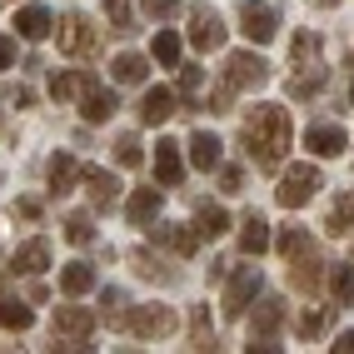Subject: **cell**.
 I'll return each instance as SVG.
<instances>
[{"instance_id": "obj_1", "label": "cell", "mask_w": 354, "mask_h": 354, "mask_svg": "<svg viewBox=\"0 0 354 354\" xmlns=\"http://www.w3.org/2000/svg\"><path fill=\"white\" fill-rule=\"evenodd\" d=\"M245 150L259 170H279V160L290 150V115L285 105H254L245 120Z\"/></svg>"}, {"instance_id": "obj_2", "label": "cell", "mask_w": 354, "mask_h": 354, "mask_svg": "<svg viewBox=\"0 0 354 354\" xmlns=\"http://www.w3.org/2000/svg\"><path fill=\"white\" fill-rule=\"evenodd\" d=\"M55 45H60V55H70V60H90V55H100V35L90 30V20H85L80 10L60 15V26H55Z\"/></svg>"}, {"instance_id": "obj_3", "label": "cell", "mask_w": 354, "mask_h": 354, "mask_svg": "<svg viewBox=\"0 0 354 354\" xmlns=\"http://www.w3.org/2000/svg\"><path fill=\"white\" fill-rule=\"evenodd\" d=\"M319 170L315 165H295V170H285V180H279V190H274V200L285 205V209H304L315 195H319Z\"/></svg>"}, {"instance_id": "obj_4", "label": "cell", "mask_w": 354, "mask_h": 354, "mask_svg": "<svg viewBox=\"0 0 354 354\" xmlns=\"http://www.w3.org/2000/svg\"><path fill=\"white\" fill-rule=\"evenodd\" d=\"M95 329V310H85V304H60L55 310V335L65 339L60 349L65 354H75V349H85V335Z\"/></svg>"}, {"instance_id": "obj_5", "label": "cell", "mask_w": 354, "mask_h": 354, "mask_svg": "<svg viewBox=\"0 0 354 354\" xmlns=\"http://www.w3.org/2000/svg\"><path fill=\"white\" fill-rule=\"evenodd\" d=\"M270 80V65L259 60L254 50H234L230 60H225V85L230 90H259Z\"/></svg>"}, {"instance_id": "obj_6", "label": "cell", "mask_w": 354, "mask_h": 354, "mask_svg": "<svg viewBox=\"0 0 354 354\" xmlns=\"http://www.w3.org/2000/svg\"><path fill=\"white\" fill-rule=\"evenodd\" d=\"M279 324H285V304H279V299H265V304L254 310V324H250V349L274 354V349H279V344H274Z\"/></svg>"}, {"instance_id": "obj_7", "label": "cell", "mask_w": 354, "mask_h": 354, "mask_svg": "<svg viewBox=\"0 0 354 354\" xmlns=\"http://www.w3.org/2000/svg\"><path fill=\"white\" fill-rule=\"evenodd\" d=\"M190 45H195V50H205V55L225 45V20H220L215 6H195V10H190Z\"/></svg>"}, {"instance_id": "obj_8", "label": "cell", "mask_w": 354, "mask_h": 354, "mask_svg": "<svg viewBox=\"0 0 354 354\" xmlns=\"http://www.w3.org/2000/svg\"><path fill=\"white\" fill-rule=\"evenodd\" d=\"M259 295V265H240L230 274V285H225V315L230 319H240L250 310V299Z\"/></svg>"}, {"instance_id": "obj_9", "label": "cell", "mask_w": 354, "mask_h": 354, "mask_svg": "<svg viewBox=\"0 0 354 354\" xmlns=\"http://www.w3.org/2000/svg\"><path fill=\"white\" fill-rule=\"evenodd\" d=\"M125 329L135 339H160V335L175 329V310H170V304H145V310L125 315Z\"/></svg>"}, {"instance_id": "obj_10", "label": "cell", "mask_w": 354, "mask_h": 354, "mask_svg": "<svg viewBox=\"0 0 354 354\" xmlns=\"http://www.w3.org/2000/svg\"><path fill=\"white\" fill-rule=\"evenodd\" d=\"M240 30H245L250 45H270L274 30H279V20H274V10L265 6V0H245L240 6Z\"/></svg>"}, {"instance_id": "obj_11", "label": "cell", "mask_w": 354, "mask_h": 354, "mask_svg": "<svg viewBox=\"0 0 354 354\" xmlns=\"http://www.w3.org/2000/svg\"><path fill=\"white\" fill-rule=\"evenodd\" d=\"M115 110H120V100H115V90H100L95 80H85V100H80V115L90 125H105L115 120Z\"/></svg>"}, {"instance_id": "obj_12", "label": "cell", "mask_w": 354, "mask_h": 354, "mask_svg": "<svg viewBox=\"0 0 354 354\" xmlns=\"http://www.w3.org/2000/svg\"><path fill=\"white\" fill-rule=\"evenodd\" d=\"M80 180H85V195H90L95 209H110L115 200H120V180H115L110 170H95V165H90V170H80Z\"/></svg>"}, {"instance_id": "obj_13", "label": "cell", "mask_w": 354, "mask_h": 354, "mask_svg": "<svg viewBox=\"0 0 354 354\" xmlns=\"http://www.w3.org/2000/svg\"><path fill=\"white\" fill-rule=\"evenodd\" d=\"M190 160H195V170L215 175V170H220V160H225V140H220V135H209V130H195V135H190Z\"/></svg>"}, {"instance_id": "obj_14", "label": "cell", "mask_w": 354, "mask_h": 354, "mask_svg": "<svg viewBox=\"0 0 354 354\" xmlns=\"http://www.w3.org/2000/svg\"><path fill=\"white\" fill-rule=\"evenodd\" d=\"M145 230H150L155 245L175 250V254H195V245H200V230H185V225H160V220H150Z\"/></svg>"}, {"instance_id": "obj_15", "label": "cell", "mask_w": 354, "mask_h": 354, "mask_svg": "<svg viewBox=\"0 0 354 354\" xmlns=\"http://www.w3.org/2000/svg\"><path fill=\"white\" fill-rule=\"evenodd\" d=\"M160 205H165L160 185H140V190L125 200V215H130V225H150V220H160Z\"/></svg>"}, {"instance_id": "obj_16", "label": "cell", "mask_w": 354, "mask_h": 354, "mask_svg": "<svg viewBox=\"0 0 354 354\" xmlns=\"http://www.w3.org/2000/svg\"><path fill=\"white\" fill-rule=\"evenodd\" d=\"M185 180V160L175 140H160L155 145V185H180Z\"/></svg>"}, {"instance_id": "obj_17", "label": "cell", "mask_w": 354, "mask_h": 354, "mask_svg": "<svg viewBox=\"0 0 354 354\" xmlns=\"http://www.w3.org/2000/svg\"><path fill=\"white\" fill-rule=\"evenodd\" d=\"M304 145H310V155H344L349 135L339 125H310L304 130Z\"/></svg>"}, {"instance_id": "obj_18", "label": "cell", "mask_w": 354, "mask_h": 354, "mask_svg": "<svg viewBox=\"0 0 354 354\" xmlns=\"http://www.w3.org/2000/svg\"><path fill=\"white\" fill-rule=\"evenodd\" d=\"M175 90H165V85H155V90H145V105H140V120L145 125H165L175 115Z\"/></svg>"}, {"instance_id": "obj_19", "label": "cell", "mask_w": 354, "mask_h": 354, "mask_svg": "<svg viewBox=\"0 0 354 354\" xmlns=\"http://www.w3.org/2000/svg\"><path fill=\"white\" fill-rule=\"evenodd\" d=\"M240 250H245V254H265V250H270V220L254 215V209L240 220Z\"/></svg>"}, {"instance_id": "obj_20", "label": "cell", "mask_w": 354, "mask_h": 354, "mask_svg": "<svg viewBox=\"0 0 354 354\" xmlns=\"http://www.w3.org/2000/svg\"><path fill=\"white\" fill-rule=\"evenodd\" d=\"M50 26H55V20H50V10H45V6H26V10L15 15V35H20V40H45V35H50Z\"/></svg>"}, {"instance_id": "obj_21", "label": "cell", "mask_w": 354, "mask_h": 354, "mask_svg": "<svg viewBox=\"0 0 354 354\" xmlns=\"http://www.w3.org/2000/svg\"><path fill=\"white\" fill-rule=\"evenodd\" d=\"M45 175H50V195H70V190H75V180H80V165L70 155H50Z\"/></svg>"}, {"instance_id": "obj_22", "label": "cell", "mask_w": 354, "mask_h": 354, "mask_svg": "<svg viewBox=\"0 0 354 354\" xmlns=\"http://www.w3.org/2000/svg\"><path fill=\"white\" fill-rule=\"evenodd\" d=\"M290 279H295L299 295H315V290H319V259H315L310 250H299V254L290 259Z\"/></svg>"}, {"instance_id": "obj_23", "label": "cell", "mask_w": 354, "mask_h": 354, "mask_svg": "<svg viewBox=\"0 0 354 354\" xmlns=\"http://www.w3.org/2000/svg\"><path fill=\"white\" fill-rule=\"evenodd\" d=\"M10 265H15V274H40L45 265H50V245H45V240H26L15 250Z\"/></svg>"}, {"instance_id": "obj_24", "label": "cell", "mask_w": 354, "mask_h": 354, "mask_svg": "<svg viewBox=\"0 0 354 354\" xmlns=\"http://www.w3.org/2000/svg\"><path fill=\"white\" fill-rule=\"evenodd\" d=\"M60 290H65L70 299L90 295V290H95V270H90V265H80V259H75V265H65V270H60Z\"/></svg>"}, {"instance_id": "obj_25", "label": "cell", "mask_w": 354, "mask_h": 354, "mask_svg": "<svg viewBox=\"0 0 354 354\" xmlns=\"http://www.w3.org/2000/svg\"><path fill=\"white\" fill-rule=\"evenodd\" d=\"M110 70H115V80H120V85H140V80L150 75V60L140 55V50H125V55H115Z\"/></svg>"}, {"instance_id": "obj_26", "label": "cell", "mask_w": 354, "mask_h": 354, "mask_svg": "<svg viewBox=\"0 0 354 354\" xmlns=\"http://www.w3.org/2000/svg\"><path fill=\"white\" fill-rule=\"evenodd\" d=\"M195 230H200V240H220V234H230V215L220 205H200L195 209Z\"/></svg>"}, {"instance_id": "obj_27", "label": "cell", "mask_w": 354, "mask_h": 354, "mask_svg": "<svg viewBox=\"0 0 354 354\" xmlns=\"http://www.w3.org/2000/svg\"><path fill=\"white\" fill-rule=\"evenodd\" d=\"M135 274H140V279H150V285H170V279H175V270L165 265L160 254H150V250H140V254H135Z\"/></svg>"}, {"instance_id": "obj_28", "label": "cell", "mask_w": 354, "mask_h": 354, "mask_svg": "<svg viewBox=\"0 0 354 354\" xmlns=\"http://www.w3.org/2000/svg\"><path fill=\"white\" fill-rule=\"evenodd\" d=\"M329 295H335L339 310L354 304V265H335V270H329Z\"/></svg>"}, {"instance_id": "obj_29", "label": "cell", "mask_w": 354, "mask_h": 354, "mask_svg": "<svg viewBox=\"0 0 354 354\" xmlns=\"http://www.w3.org/2000/svg\"><path fill=\"white\" fill-rule=\"evenodd\" d=\"M324 230H329V234H349V230H354V195H339L335 205H329Z\"/></svg>"}, {"instance_id": "obj_30", "label": "cell", "mask_w": 354, "mask_h": 354, "mask_svg": "<svg viewBox=\"0 0 354 354\" xmlns=\"http://www.w3.org/2000/svg\"><path fill=\"white\" fill-rule=\"evenodd\" d=\"M150 55H155L160 65H170V70H175V65H180V55H185V40H180L175 30H160V35H155V45H150Z\"/></svg>"}, {"instance_id": "obj_31", "label": "cell", "mask_w": 354, "mask_h": 354, "mask_svg": "<svg viewBox=\"0 0 354 354\" xmlns=\"http://www.w3.org/2000/svg\"><path fill=\"white\" fill-rule=\"evenodd\" d=\"M30 304H20V299H0V324H6V329H15V335H20V329H30Z\"/></svg>"}, {"instance_id": "obj_32", "label": "cell", "mask_w": 354, "mask_h": 354, "mask_svg": "<svg viewBox=\"0 0 354 354\" xmlns=\"http://www.w3.org/2000/svg\"><path fill=\"white\" fill-rule=\"evenodd\" d=\"M335 310H339V304H329V310H310V315L299 319V335L304 339H319L324 329H329V319H335Z\"/></svg>"}, {"instance_id": "obj_33", "label": "cell", "mask_w": 354, "mask_h": 354, "mask_svg": "<svg viewBox=\"0 0 354 354\" xmlns=\"http://www.w3.org/2000/svg\"><path fill=\"white\" fill-rule=\"evenodd\" d=\"M274 245H279V254H285V259H295L299 250H310V234H304L299 225H285V230H279V240H274Z\"/></svg>"}, {"instance_id": "obj_34", "label": "cell", "mask_w": 354, "mask_h": 354, "mask_svg": "<svg viewBox=\"0 0 354 354\" xmlns=\"http://www.w3.org/2000/svg\"><path fill=\"white\" fill-rule=\"evenodd\" d=\"M140 135H120L115 140V165H125V170H140Z\"/></svg>"}, {"instance_id": "obj_35", "label": "cell", "mask_w": 354, "mask_h": 354, "mask_svg": "<svg viewBox=\"0 0 354 354\" xmlns=\"http://www.w3.org/2000/svg\"><path fill=\"white\" fill-rule=\"evenodd\" d=\"M100 299H105V304H100L105 324H120V329H125V290H105Z\"/></svg>"}, {"instance_id": "obj_36", "label": "cell", "mask_w": 354, "mask_h": 354, "mask_svg": "<svg viewBox=\"0 0 354 354\" xmlns=\"http://www.w3.org/2000/svg\"><path fill=\"white\" fill-rule=\"evenodd\" d=\"M65 240H70V245H90V240H95L90 215H70V220H65Z\"/></svg>"}, {"instance_id": "obj_37", "label": "cell", "mask_w": 354, "mask_h": 354, "mask_svg": "<svg viewBox=\"0 0 354 354\" xmlns=\"http://www.w3.org/2000/svg\"><path fill=\"white\" fill-rule=\"evenodd\" d=\"M105 15H110V30H130V26H135L130 0H105Z\"/></svg>"}, {"instance_id": "obj_38", "label": "cell", "mask_w": 354, "mask_h": 354, "mask_svg": "<svg viewBox=\"0 0 354 354\" xmlns=\"http://www.w3.org/2000/svg\"><path fill=\"white\" fill-rule=\"evenodd\" d=\"M85 80H90V75H55V80H50V95H55V100H70L75 90H85Z\"/></svg>"}, {"instance_id": "obj_39", "label": "cell", "mask_w": 354, "mask_h": 354, "mask_svg": "<svg viewBox=\"0 0 354 354\" xmlns=\"http://www.w3.org/2000/svg\"><path fill=\"white\" fill-rule=\"evenodd\" d=\"M200 85H205V75H200V65H185V70H180V95L190 100V95H195Z\"/></svg>"}, {"instance_id": "obj_40", "label": "cell", "mask_w": 354, "mask_h": 354, "mask_svg": "<svg viewBox=\"0 0 354 354\" xmlns=\"http://www.w3.org/2000/svg\"><path fill=\"white\" fill-rule=\"evenodd\" d=\"M220 190H225V195H240V190H245V170L225 165V170H220Z\"/></svg>"}, {"instance_id": "obj_41", "label": "cell", "mask_w": 354, "mask_h": 354, "mask_svg": "<svg viewBox=\"0 0 354 354\" xmlns=\"http://www.w3.org/2000/svg\"><path fill=\"white\" fill-rule=\"evenodd\" d=\"M140 6H145V15L165 20V15H175V10H180V0H140Z\"/></svg>"}, {"instance_id": "obj_42", "label": "cell", "mask_w": 354, "mask_h": 354, "mask_svg": "<svg viewBox=\"0 0 354 354\" xmlns=\"http://www.w3.org/2000/svg\"><path fill=\"white\" fill-rule=\"evenodd\" d=\"M195 349H209V315L195 310Z\"/></svg>"}, {"instance_id": "obj_43", "label": "cell", "mask_w": 354, "mask_h": 354, "mask_svg": "<svg viewBox=\"0 0 354 354\" xmlns=\"http://www.w3.org/2000/svg\"><path fill=\"white\" fill-rule=\"evenodd\" d=\"M10 65H15V40L0 35V70H10Z\"/></svg>"}, {"instance_id": "obj_44", "label": "cell", "mask_w": 354, "mask_h": 354, "mask_svg": "<svg viewBox=\"0 0 354 354\" xmlns=\"http://www.w3.org/2000/svg\"><path fill=\"white\" fill-rule=\"evenodd\" d=\"M15 209H20L26 220H40V200H15Z\"/></svg>"}, {"instance_id": "obj_45", "label": "cell", "mask_w": 354, "mask_h": 354, "mask_svg": "<svg viewBox=\"0 0 354 354\" xmlns=\"http://www.w3.org/2000/svg\"><path fill=\"white\" fill-rule=\"evenodd\" d=\"M335 354H354V329H344V335L335 339Z\"/></svg>"}, {"instance_id": "obj_46", "label": "cell", "mask_w": 354, "mask_h": 354, "mask_svg": "<svg viewBox=\"0 0 354 354\" xmlns=\"http://www.w3.org/2000/svg\"><path fill=\"white\" fill-rule=\"evenodd\" d=\"M349 100H354V85H349Z\"/></svg>"}]
</instances>
